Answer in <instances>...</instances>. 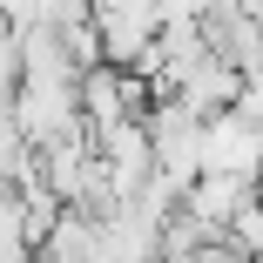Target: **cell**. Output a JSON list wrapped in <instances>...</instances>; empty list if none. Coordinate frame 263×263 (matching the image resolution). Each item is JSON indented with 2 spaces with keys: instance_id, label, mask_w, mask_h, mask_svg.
I'll return each mask as SVG.
<instances>
[{
  "instance_id": "1",
  "label": "cell",
  "mask_w": 263,
  "mask_h": 263,
  "mask_svg": "<svg viewBox=\"0 0 263 263\" xmlns=\"http://www.w3.org/2000/svg\"><path fill=\"white\" fill-rule=\"evenodd\" d=\"M256 169H263V128L243 108L202 122V176H250L256 182Z\"/></svg>"
},
{
  "instance_id": "2",
  "label": "cell",
  "mask_w": 263,
  "mask_h": 263,
  "mask_svg": "<svg viewBox=\"0 0 263 263\" xmlns=\"http://www.w3.org/2000/svg\"><path fill=\"white\" fill-rule=\"evenodd\" d=\"M14 88H21V27L0 21V101H14Z\"/></svg>"
}]
</instances>
